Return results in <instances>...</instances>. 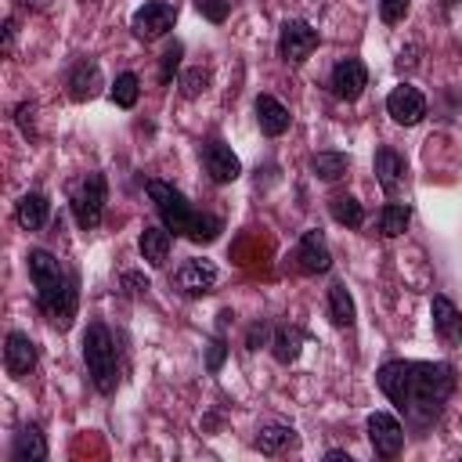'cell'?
Wrapping results in <instances>:
<instances>
[{"label":"cell","mask_w":462,"mask_h":462,"mask_svg":"<svg viewBox=\"0 0 462 462\" xmlns=\"http://www.w3.org/2000/svg\"><path fill=\"white\" fill-rule=\"evenodd\" d=\"M173 22H177V7H173V4H166V0H148L144 7L134 11L130 29H134L137 40H159V36H166V32L173 29Z\"/></svg>","instance_id":"52a82bcc"},{"label":"cell","mask_w":462,"mask_h":462,"mask_svg":"<svg viewBox=\"0 0 462 462\" xmlns=\"http://www.w3.org/2000/svg\"><path fill=\"white\" fill-rule=\"evenodd\" d=\"M346 166H350V159H346L343 152H318V155L310 159V170H314L321 180H339V177L346 173Z\"/></svg>","instance_id":"4316f807"},{"label":"cell","mask_w":462,"mask_h":462,"mask_svg":"<svg viewBox=\"0 0 462 462\" xmlns=\"http://www.w3.org/2000/svg\"><path fill=\"white\" fill-rule=\"evenodd\" d=\"M256 123H260V130L267 134V137H282L285 130H289V108L278 101V97H271V94H260L256 97Z\"/></svg>","instance_id":"ac0fdd59"},{"label":"cell","mask_w":462,"mask_h":462,"mask_svg":"<svg viewBox=\"0 0 462 462\" xmlns=\"http://www.w3.org/2000/svg\"><path fill=\"white\" fill-rule=\"evenodd\" d=\"M328 318H332V325H339V328H350L354 318H357L354 300H350V292H346L343 282H332V285H328Z\"/></svg>","instance_id":"603a6c76"},{"label":"cell","mask_w":462,"mask_h":462,"mask_svg":"<svg viewBox=\"0 0 462 462\" xmlns=\"http://www.w3.org/2000/svg\"><path fill=\"white\" fill-rule=\"evenodd\" d=\"M408 7H411V0H379V18L386 25H393V22H401L408 14Z\"/></svg>","instance_id":"f1b7e54d"},{"label":"cell","mask_w":462,"mask_h":462,"mask_svg":"<svg viewBox=\"0 0 462 462\" xmlns=\"http://www.w3.org/2000/svg\"><path fill=\"white\" fill-rule=\"evenodd\" d=\"M148 199H152V206H155V213H159V220H162V227H166L170 235H180V238H188V242L206 245V242H213V238L224 231V220H220V217L199 213V209H195L173 184H166V180H148Z\"/></svg>","instance_id":"3957f363"},{"label":"cell","mask_w":462,"mask_h":462,"mask_svg":"<svg viewBox=\"0 0 462 462\" xmlns=\"http://www.w3.org/2000/svg\"><path fill=\"white\" fill-rule=\"evenodd\" d=\"M458 4H462V0H440V7H448V11H451V7H458Z\"/></svg>","instance_id":"f35d334b"},{"label":"cell","mask_w":462,"mask_h":462,"mask_svg":"<svg viewBox=\"0 0 462 462\" xmlns=\"http://www.w3.org/2000/svg\"><path fill=\"white\" fill-rule=\"evenodd\" d=\"M32 289H36V307L43 310V318L58 328L72 325L76 314V274L47 249H29L25 256Z\"/></svg>","instance_id":"7a4b0ae2"},{"label":"cell","mask_w":462,"mask_h":462,"mask_svg":"<svg viewBox=\"0 0 462 462\" xmlns=\"http://www.w3.org/2000/svg\"><path fill=\"white\" fill-rule=\"evenodd\" d=\"M105 199H108V188H105V173H97V170H90L69 184V209H72V220L79 224V231H94L101 224Z\"/></svg>","instance_id":"5b68a950"},{"label":"cell","mask_w":462,"mask_h":462,"mask_svg":"<svg viewBox=\"0 0 462 462\" xmlns=\"http://www.w3.org/2000/svg\"><path fill=\"white\" fill-rule=\"evenodd\" d=\"M4 368L11 379H22L36 368V343L25 332H7L4 339Z\"/></svg>","instance_id":"4fadbf2b"},{"label":"cell","mask_w":462,"mask_h":462,"mask_svg":"<svg viewBox=\"0 0 462 462\" xmlns=\"http://www.w3.org/2000/svg\"><path fill=\"white\" fill-rule=\"evenodd\" d=\"M206 83H209V72H202V69H191V72L180 79V87H184V97H199V94L206 90Z\"/></svg>","instance_id":"f546056e"},{"label":"cell","mask_w":462,"mask_h":462,"mask_svg":"<svg viewBox=\"0 0 462 462\" xmlns=\"http://www.w3.org/2000/svg\"><path fill=\"white\" fill-rule=\"evenodd\" d=\"M318 43H321V36H318V29H314L310 22H303V18H285V22H282L278 54H282L289 65H303V61L314 54Z\"/></svg>","instance_id":"8992f818"},{"label":"cell","mask_w":462,"mask_h":462,"mask_svg":"<svg viewBox=\"0 0 462 462\" xmlns=\"http://www.w3.org/2000/svg\"><path fill=\"white\" fill-rule=\"evenodd\" d=\"M303 339H307L303 328H296V325H278L274 336H271V350H274V357H278L282 365H292V361L300 357Z\"/></svg>","instance_id":"7402d4cb"},{"label":"cell","mask_w":462,"mask_h":462,"mask_svg":"<svg viewBox=\"0 0 462 462\" xmlns=\"http://www.w3.org/2000/svg\"><path fill=\"white\" fill-rule=\"evenodd\" d=\"M180 54H184V47H180V43H173V47L162 54V83H170V79H173V72H177V65H180Z\"/></svg>","instance_id":"1f68e13d"},{"label":"cell","mask_w":462,"mask_h":462,"mask_svg":"<svg viewBox=\"0 0 462 462\" xmlns=\"http://www.w3.org/2000/svg\"><path fill=\"white\" fill-rule=\"evenodd\" d=\"M224 354H227V343L217 336V339H209V354H206V368L209 372H220V365H224Z\"/></svg>","instance_id":"d6a6232c"},{"label":"cell","mask_w":462,"mask_h":462,"mask_svg":"<svg viewBox=\"0 0 462 462\" xmlns=\"http://www.w3.org/2000/svg\"><path fill=\"white\" fill-rule=\"evenodd\" d=\"M43 458H47V440H43L40 426L36 422L22 426L11 444V462H43Z\"/></svg>","instance_id":"ffe728a7"},{"label":"cell","mask_w":462,"mask_h":462,"mask_svg":"<svg viewBox=\"0 0 462 462\" xmlns=\"http://www.w3.org/2000/svg\"><path fill=\"white\" fill-rule=\"evenodd\" d=\"M11 43H14V18L4 22V51H11Z\"/></svg>","instance_id":"d590c367"},{"label":"cell","mask_w":462,"mask_h":462,"mask_svg":"<svg viewBox=\"0 0 462 462\" xmlns=\"http://www.w3.org/2000/svg\"><path fill=\"white\" fill-rule=\"evenodd\" d=\"M170 231L166 227H144L141 231V238H137V249H141V256L148 260V267H162L166 260H170Z\"/></svg>","instance_id":"44dd1931"},{"label":"cell","mask_w":462,"mask_h":462,"mask_svg":"<svg viewBox=\"0 0 462 462\" xmlns=\"http://www.w3.org/2000/svg\"><path fill=\"white\" fill-rule=\"evenodd\" d=\"M65 87H69V97H72V101H90V97H97V90H101V69H97V61H94V58L76 61V65L69 69V76H65Z\"/></svg>","instance_id":"5bb4252c"},{"label":"cell","mask_w":462,"mask_h":462,"mask_svg":"<svg viewBox=\"0 0 462 462\" xmlns=\"http://www.w3.org/2000/svg\"><path fill=\"white\" fill-rule=\"evenodd\" d=\"M365 430H368V444H372V451L379 458L401 455V448H404V426L390 411H372L365 419Z\"/></svg>","instance_id":"ba28073f"},{"label":"cell","mask_w":462,"mask_h":462,"mask_svg":"<svg viewBox=\"0 0 462 462\" xmlns=\"http://www.w3.org/2000/svg\"><path fill=\"white\" fill-rule=\"evenodd\" d=\"M375 383L411 430H430L455 393V368L444 361H386Z\"/></svg>","instance_id":"6da1fadb"},{"label":"cell","mask_w":462,"mask_h":462,"mask_svg":"<svg viewBox=\"0 0 462 462\" xmlns=\"http://www.w3.org/2000/svg\"><path fill=\"white\" fill-rule=\"evenodd\" d=\"M177 285L188 292V296H206V292H213V285H217V267L209 263V260H188L180 271H177Z\"/></svg>","instance_id":"2e32d148"},{"label":"cell","mask_w":462,"mask_h":462,"mask_svg":"<svg viewBox=\"0 0 462 462\" xmlns=\"http://www.w3.org/2000/svg\"><path fill=\"white\" fill-rule=\"evenodd\" d=\"M296 263L303 274H325L332 267V253L321 231H303L296 242Z\"/></svg>","instance_id":"7c38bea8"},{"label":"cell","mask_w":462,"mask_h":462,"mask_svg":"<svg viewBox=\"0 0 462 462\" xmlns=\"http://www.w3.org/2000/svg\"><path fill=\"white\" fill-rule=\"evenodd\" d=\"M25 4H29V7H47L51 0H25Z\"/></svg>","instance_id":"74e56055"},{"label":"cell","mask_w":462,"mask_h":462,"mask_svg":"<svg viewBox=\"0 0 462 462\" xmlns=\"http://www.w3.org/2000/svg\"><path fill=\"white\" fill-rule=\"evenodd\" d=\"M202 166H206V173H209L217 184H231V180L242 173L238 155H235L224 141H217V137L202 144Z\"/></svg>","instance_id":"8fae6325"},{"label":"cell","mask_w":462,"mask_h":462,"mask_svg":"<svg viewBox=\"0 0 462 462\" xmlns=\"http://www.w3.org/2000/svg\"><path fill=\"white\" fill-rule=\"evenodd\" d=\"M263 339H267V325L260 321V325H253V328H249V336H245V346H249V350H256Z\"/></svg>","instance_id":"836d02e7"},{"label":"cell","mask_w":462,"mask_h":462,"mask_svg":"<svg viewBox=\"0 0 462 462\" xmlns=\"http://www.w3.org/2000/svg\"><path fill=\"white\" fill-rule=\"evenodd\" d=\"M195 7L209 18V22H224L231 11V0H195Z\"/></svg>","instance_id":"4dcf8cb0"},{"label":"cell","mask_w":462,"mask_h":462,"mask_svg":"<svg viewBox=\"0 0 462 462\" xmlns=\"http://www.w3.org/2000/svg\"><path fill=\"white\" fill-rule=\"evenodd\" d=\"M47 217H51V202H47L43 191H25L18 199V206H14V220L25 231H40L47 224Z\"/></svg>","instance_id":"d6986e66"},{"label":"cell","mask_w":462,"mask_h":462,"mask_svg":"<svg viewBox=\"0 0 462 462\" xmlns=\"http://www.w3.org/2000/svg\"><path fill=\"white\" fill-rule=\"evenodd\" d=\"M386 112H390L393 123L415 126V123H422V116H426V97L419 94V87L401 83V87H393V90L386 94Z\"/></svg>","instance_id":"30bf717a"},{"label":"cell","mask_w":462,"mask_h":462,"mask_svg":"<svg viewBox=\"0 0 462 462\" xmlns=\"http://www.w3.org/2000/svg\"><path fill=\"white\" fill-rule=\"evenodd\" d=\"M430 318H433V328H437V336L444 343H458L462 339V314H458V307L448 296H433Z\"/></svg>","instance_id":"e0dca14e"},{"label":"cell","mask_w":462,"mask_h":462,"mask_svg":"<svg viewBox=\"0 0 462 462\" xmlns=\"http://www.w3.org/2000/svg\"><path fill=\"white\" fill-rule=\"evenodd\" d=\"M408 220H411V209H408V206H401V202H390V206H383V209H379V235L397 238V235H404Z\"/></svg>","instance_id":"484cf974"},{"label":"cell","mask_w":462,"mask_h":462,"mask_svg":"<svg viewBox=\"0 0 462 462\" xmlns=\"http://www.w3.org/2000/svg\"><path fill=\"white\" fill-rule=\"evenodd\" d=\"M328 213H332V220L343 224V227H361V224H365V209H361V202H357L354 195H336V199L328 202Z\"/></svg>","instance_id":"d4e9b609"},{"label":"cell","mask_w":462,"mask_h":462,"mask_svg":"<svg viewBox=\"0 0 462 462\" xmlns=\"http://www.w3.org/2000/svg\"><path fill=\"white\" fill-rule=\"evenodd\" d=\"M83 361H87V375L97 386V393H116L119 386V354H116V339L108 332V325L90 321L83 332Z\"/></svg>","instance_id":"277c9868"},{"label":"cell","mask_w":462,"mask_h":462,"mask_svg":"<svg viewBox=\"0 0 462 462\" xmlns=\"http://www.w3.org/2000/svg\"><path fill=\"white\" fill-rule=\"evenodd\" d=\"M296 444V430L285 426V422H267L260 433H256V448L263 455H278L282 448H292Z\"/></svg>","instance_id":"cb8c5ba5"},{"label":"cell","mask_w":462,"mask_h":462,"mask_svg":"<svg viewBox=\"0 0 462 462\" xmlns=\"http://www.w3.org/2000/svg\"><path fill=\"white\" fill-rule=\"evenodd\" d=\"M108 94H112V101H116L119 108H134V105H137V94H141L137 72H119L116 83L108 87Z\"/></svg>","instance_id":"83f0119b"},{"label":"cell","mask_w":462,"mask_h":462,"mask_svg":"<svg viewBox=\"0 0 462 462\" xmlns=\"http://www.w3.org/2000/svg\"><path fill=\"white\" fill-rule=\"evenodd\" d=\"M404 173H408L404 155H397L393 148H379L375 152V180H379V188L386 195H401L404 191Z\"/></svg>","instance_id":"9a60e30c"},{"label":"cell","mask_w":462,"mask_h":462,"mask_svg":"<svg viewBox=\"0 0 462 462\" xmlns=\"http://www.w3.org/2000/svg\"><path fill=\"white\" fill-rule=\"evenodd\" d=\"M325 458H328V462H350V455H346V451H328Z\"/></svg>","instance_id":"8d00e7d4"},{"label":"cell","mask_w":462,"mask_h":462,"mask_svg":"<svg viewBox=\"0 0 462 462\" xmlns=\"http://www.w3.org/2000/svg\"><path fill=\"white\" fill-rule=\"evenodd\" d=\"M328 87L339 101H357L368 87V69L361 58H339L332 65V76H328Z\"/></svg>","instance_id":"9c48e42d"},{"label":"cell","mask_w":462,"mask_h":462,"mask_svg":"<svg viewBox=\"0 0 462 462\" xmlns=\"http://www.w3.org/2000/svg\"><path fill=\"white\" fill-rule=\"evenodd\" d=\"M32 112H36L32 105H18V123H22L25 134H32Z\"/></svg>","instance_id":"e575fe53"}]
</instances>
